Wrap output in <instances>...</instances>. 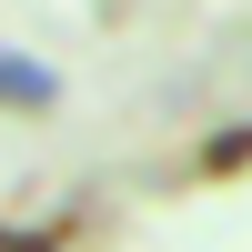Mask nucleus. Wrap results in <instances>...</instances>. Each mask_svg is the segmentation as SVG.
<instances>
[{"label":"nucleus","mask_w":252,"mask_h":252,"mask_svg":"<svg viewBox=\"0 0 252 252\" xmlns=\"http://www.w3.org/2000/svg\"><path fill=\"white\" fill-rule=\"evenodd\" d=\"M51 101H61V71H51V61L0 51V111H51Z\"/></svg>","instance_id":"obj_1"}]
</instances>
